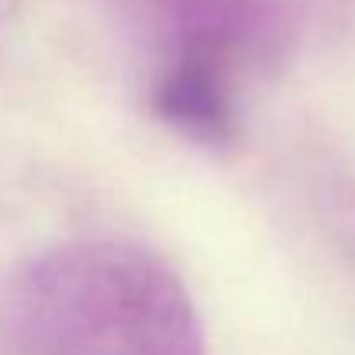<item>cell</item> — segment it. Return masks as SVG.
<instances>
[{
    "label": "cell",
    "mask_w": 355,
    "mask_h": 355,
    "mask_svg": "<svg viewBox=\"0 0 355 355\" xmlns=\"http://www.w3.org/2000/svg\"><path fill=\"white\" fill-rule=\"evenodd\" d=\"M0 342L17 355H207L180 272L128 238H76L0 283Z\"/></svg>",
    "instance_id": "cell-1"
},
{
    "label": "cell",
    "mask_w": 355,
    "mask_h": 355,
    "mask_svg": "<svg viewBox=\"0 0 355 355\" xmlns=\"http://www.w3.org/2000/svg\"><path fill=\"white\" fill-rule=\"evenodd\" d=\"M166 55H197L238 73L276 62L290 45V21L269 0H145Z\"/></svg>",
    "instance_id": "cell-2"
},
{
    "label": "cell",
    "mask_w": 355,
    "mask_h": 355,
    "mask_svg": "<svg viewBox=\"0 0 355 355\" xmlns=\"http://www.w3.org/2000/svg\"><path fill=\"white\" fill-rule=\"evenodd\" d=\"M148 107L169 131L200 148H232L241 131L238 69L218 59L162 55L148 87Z\"/></svg>",
    "instance_id": "cell-3"
}]
</instances>
